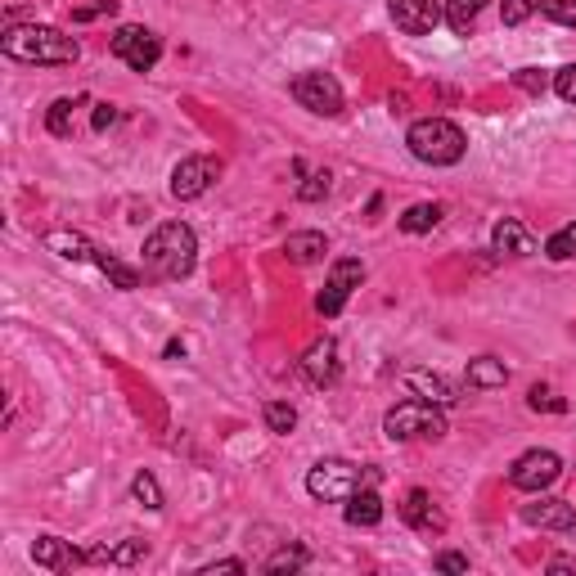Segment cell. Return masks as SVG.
<instances>
[{"instance_id": "cell-1", "label": "cell", "mask_w": 576, "mask_h": 576, "mask_svg": "<svg viewBox=\"0 0 576 576\" xmlns=\"http://www.w3.org/2000/svg\"><path fill=\"white\" fill-rule=\"evenodd\" d=\"M149 279H189L198 266V239L185 221H162L140 248Z\"/></svg>"}, {"instance_id": "cell-2", "label": "cell", "mask_w": 576, "mask_h": 576, "mask_svg": "<svg viewBox=\"0 0 576 576\" xmlns=\"http://www.w3.org/2000/svg\"><path fill=\"white\" fill-rule=\"evenodd\" d=\"M0 50L18 63H41V68H63V63H77L81 45L72 36H63L59 27L45 23H23V27H5L0 36Z\"/></svg>"}, {"instance_id": "cell-3", "label": "cell", "mask_w": 576, "mask_h": 576, "mask_svg": "<svg viewBox=\"0 0 576 576\" xmlns=\"http://www.w3.org/2000/svg\"><path fill=\"white\" fill-rule=\"evenodd\" d=\"M405 144H410V153L419 162H428V167H455L468 153L464 131H459L450 117H419V122L405 131Z\"/></svg>"}, {"instance_id": "cell-4", "label": "cell", "mask_w": 576, "mask_h": 576, "mask_svg": "<svg viewBox=\"0 0 576 576\" xmlns=\"http://www.w3.org/2000/svg\"><path fill=\"white\" fill-rule=\"evenodd\" d=\"M383 432L392 441H437L446 437V414L432 401H401L383 414Z\"/></svg>"}, {"instance_id": "cell-5", "label": "cell", "mask_w": 576, "mask_h": 576, "mask_svg": "<svg viewBox=\"0 0 576 576\" xmlns=\"http://www.w3.org/2000/svg\"><path fill=\"white\" fill-rule=\"evenodd\" d=\"M365 482H374V473H360L347 459H320V464L306 473L311 500H324V504H347Z\"/></svg>"}, {"instance_id": "cell-6", "label": "cell", "mask_w": 576, "mask_h": 576, "mask_svg": "<svg viewBox=\"0 0 576 576\" xmlns=\"http://www.w3.org/2000/svg\"><path fill=\"white\" fill-rule=\"evenodd\" d=\"M360 279H365V266H360L356 257H342L329 266V279H324L320 297H315V311L324 315V320H333V315L347 306V297L360 288Z\"/></svg>"}, {"instance_id": "cell-7", "label": "cell", "mask_w": 576, "mask_h": 576, "mask_svg": "<svg viewBox=\"0 0 576 576\" xmlns=\"http://www.w3.org/2000/svg\"><path fill=\"white\" fill-rule=\"evenodd\" d=\"M108 50H113L131 72H149L153 63H158V54H162V41L149 32V27L126 23V27H117V32H113Z\"/></svg>"}, {"instance_id": "cell-8", "label": "cell", "mask_w": 576, "mask_h": 576, "mask_svg": "<svg viewBox=\"0 0 576 576\" xmlns=\"http://www.w3.org/2000/svg\"><path fill=\"white\" fill-rule=\"evenodd\" d=\"M293 99L320 117L342 113V86L333 72H302V77H293Z\"/></svg>"}, {"instance_id": "cell-9", "label": "cell", "mask_w": 576, "mask_h": 576, "mask_svg": "<svg viewBox=\"0 0 576 576\" xmlns=\"http://www.w3.org/2000/svg\"><path fill=\"white\" fill-rule=\"evenodd\" d=\"M558 473H563V459L554 455V450H527V455H518L513 459V468H509V482L518 486V491H531V495H540L545 486H554L558 482Z\"/></svg>"}, {"instance_id": "cell-10", "label": "cell", "mask_w": 576, "mask_h": 576, "mask_svg": "<svg viewBox=\"0 0 576 576\" xmlns=\"http://www.w3.org/2000/svg\"><path fill=\"white\" fill-rule=\"evenodd\" d=\"M221 176V158H207V153H194V158H180L176 171H171V198L189 203V198H203L207 189Z\"/></svg>"}, {"instance_id": "cell-11", "label": "cell", "mask_w": 576, "mask_h": 576, "mask_svg": "<svg viewBox=\"0 0 576 576\" xmlns=\"http://www.w3.org/2000/svg\"><path fill=\"white\" fill-rule=\"evenodd\" d=\"M387 14L405 36H428L446 18V5L441 0H387Z\"/></svg>"}, {"instance_id": "cell-12", "label": "cell", "mask_w": 576, "mask_h": 576, "mask_svg": "<svg viewBox=\"0 0 576 576\" xmlns=\"http://www.w3.org/2000/svg\"><path fill=\"white\" fill-rule=\"evenodd\" d=\"M297 369H302V378L311 387H333L342 374V360H338V342L333 338H315L311 347H306V356L297 360Z\"/></svg>"}, {"instance_id": "cell-13", "label": "cell", "mask_w": 576, "mask_h": 576, "mask_svg": "<svg viewBox=\"0 0 576 576\" xmlns=\"http://www.w3.org/2000/svg\"><path fill=\"white\" fill-rule=\"evenodd\" d=\"M522 522L540 531H576V509L567 500H554V495H540V500L522 504Z\"/></svg>"}, {"instance_id": "cell-14", "label": "cell", "mask_w": 576, "mask_h": 576, "mask_svg": "<svg viewBox=\"0 0 576 576\" xmlns=\"http://www.w3.org/2000/svg\"><path fill=\"white\" fill-rule=\"evenodd\" d=\"M401 518L410 522L414 531H446V513L437 509V504H432V495L428 491H410L405 495V504H401Z\"/></svg>"}, {"instance_id": "cell-15", "label": "cell", "mask_w": 576, "mask_h": 576, "mask_svg": "<svg viewBox=\"0 0 576 576\" xmlns=\"http://www.w3.org/2000/svg\"><path fill=\"white\" fill-rule=\"evenodd\" d=\"M491 248L495 252H509V257H531V252H536V239H531V230L522 221L504 216V221L491 230Z\"/></svg>"}, {"instance_id": "cell-16", "label": "cell", "mask_w": 576, "mask_h": 576, "mask_svg": "<svg viewBox=\"0 0 576 576\" xmlns=\"http://www.w3.org/2000/svg\"><path fill=\"white\" fill-rule=\"evenodd\" d=\"M32 558L36 567H45V572H68L72 563H86V558L77 554V549H68L59 536H36L32 540Z\"/></svg>"}, {"instance_id": "cell-17", "label": "cell", "mask_w": 576, "mask_h": 576, "mask_svg": "<svg viewBox=\"0 0 576 576\" xmlns=\"http://www.w3.org/2000/svg\"><path fill=\"white\" fill-rule=\"evenodd\" d=\"M324 252H329V239L320 230H297L284 239V257L293 266H315V261H324Z\"/></svg>"}, {"instance_id": "cell-18", "label": "cell", "mask_w": 576, "mask_h": 576, "mask_svg": "<svg viewBox=\"0 0 576 576\" xmlns=\"http://www.w3.org/2000/svg\"><path fill=\"white\" fill-rule=\"evenodd\" d=\"M405 383H410V392H419L423 401H432V405H455L459 401L455 387H450L441 374H428V369H410V374H405Z\"/></svg>"}, {"instance_id": "cell-19", "label": "cell", "mask_w": 576, "mask_h": 576, "mask_svg": "<svg viewBox=\"0 0 576 576\" xmlns=\"http://www.w3.org/2000/svg\"><path fill=\"white\" fill-rule=\"evenodd\" d=\"M347 522H351V527H378V522H383V500H378L374 482H365L347 500Z\"/></svg>"}, {"instance_id": "cell-20", "label": "cell", "mask_w": 576, "mask_h": 576, "mask_svg": "<svg viewBox=\"0 0 576 576\" xmlns=\"http://www.w3.org/2000/svg\"><path fill=\"white\" fill-rule=\"evenodd\" d=\"M45 248L59 252L63 261H95V243L77 230H50L45 234Z\"/></svg>"}, {"instance_id": "cell-21", "label": "cell", "mask_w": 576, "mask_h": 576, "mask_svg": "<svg viewBox=\"0 0 576 576\" xmlns=\"http://www.w3.org/2000/svg\"><path fill=\"white\" fill-rule=\"evenodd\" d=\"M149 554V545L144 540H122V545H99L90 549V554H81L86 563H113V567H135L140 558Z\"/></svg>"}, {"instance_id": "cell-22", "label": "cell", "mask_w": 576, "mask_h": 576, "mask_svg": "<svg viewBox=\"0 0 576 576\" xmlns=\"http://www.w3.org/2000/svg\"><path fill=\"white\" fill-rule=\"evenodd\" d=\"M95 266L104 270V275L113 279V288H122V293H131V288H140V284H144V270L126 266V261H122V257H113L108 248H95Z\"/></svg>"}, {"instance_id": "cell-23", "label": "cell", "mask_w": 576, "mask_h": 576, "mask_svg": "<svg viewBox=\"0 0 576 576\" xmlns=\"http://www.w3.org/2000/svg\"><path fill=\"white\" fill-rule=\"evenodd\" d=\"M504 383H509V369H504V360H495V356L468 360V387H482V392H491V387H504Z\"/></svg>"}, {"instance_id": "cell-24", "label": "cell", "mask_w": 576, "mask_h": 576, "mask_svg": "<svg viewBox=\"0 0 576 576\" xmlns=\"http://www.w3.org/2000/svg\"><path fill=\"white\" fill-rule=\"evenodd\" d=\"M482 9H486V0H446V23H450V32L468 36Z\"/></svg>"}, {"instance_id": "cell-25", "label": "cell", "mask_w": 576, "mask_h": 576, "mask_svg": "<svg viewBox=\"0 0 576 576\" xmlns=\"http://www.w3.org/2000/svg\"><path fill=\"white\" fill-rule=\"evenodd\" d=\"M81 104H86L81 95H72V99H68V95L54 99L50 113H45V131H50V135H72V113H77Z\"/></svg>"}, {"instance_id": "cell-26", "label": "cell", "mask_w": 576, "mask_h": 576, "mask_svg": "<svg viewBox=\"0 0 576 576\" xmlns=\"http://www.w3.org/2000/svg\"><path fill=\"white\" fill-rule=\"evenodd\" d=\"M441 221V203H414L401 212V230L405 234H428Z\"/></svg>"}, {"instance_id": "cell-27", "label": "cell", "mask_w": 576, "mask_h": 576, "mask_svg": "<svg viewBox=\"0 0 576 576\" xmlns=\"http://www.w3.org/2000/svg\"><path fill=\"white\" fill-rule=\"evenodd\" d=\"M306 563H311V554H306L302 545H288V549H279V554H270L266 563H261V572L279 576V572H297V567H306Z\"/></svg>"}, {"instance_id": "cell-28", "label": "cell", "mask_w": 576, "mask_h": 576, "mask_svg": "<svg viewBox=\"0 0 576 576\" xmlns=\"http://www.w3.org/2000/svg\"><path fill=\"white\" fill-rule=\"evenodd\" d=\"M545 257L549 261H567V257H576V221H567L563 230H554L545 239Z\"/></svg>"}, {"instance_id": "cell-29", "label": "cell", "mask_w": 576, "mask_h": 576, "mask_svg": "<svg viewBox=\"0 0 576 576\" xmlns=\"http://www.w3.org/2000/svg\"><path fill=\"white\" fill-rule=\"evenodd\" d=\"M266 428L275 432V437H288V432L297 428V410L288 401H270L266 405Z\"/></svg>"}, {"instance_id": "cell-30", "label": "cell", "mask_w": 576, "mask_h": 576, "mask_svg": "<svg viewBox=\"0 0 576 576\" xmlns=\"http://www.w3.org/2000/svg\"><path fill=\"white\" fill-rule=\"evenodd\" d=\"M131 495L144 504V509H162V486H158V477H153V473H135Z\"/></svg>"}, {"instance_id": "cell-31", "label": "cell", "mask_w": 576, "mask_h": 576, "mask_svg": "<svg viewBox=\"0 0 576 576\" xmlns=\"http://www.w3.org/2000/svg\"><path fill=\"white\" fill-rule=\"evenodd\" d=\"M545 5V0H500V18H504V27H518V23H527L536 9Z\"/></svg>"}, {"instance_id": "cell-32", "label": "cell", "mask_w": 576, "mask_h": 576, "mask_svg": "<svg viewBox=\"0 0 576 576\" xmlns=\"http://www.w3.org/2000/svg\"><path fill=\"white\" fill-rule=\"evenodd\" d=\"M324 194H329V171H311V176H306V185L297 189V198H302V203H320Z\"/></svg>"}, {"instance_id": "cell-33", "label": "cell", "mask_w": 576, "mask_h": 576, "mask_svg": "<svg viewBox=\"0 0 576 576\" xmlns=\"http://www.w3.org/2000/svg\"><path fill=\"white\" fill-rule=\"evenodd\" d=\"M545 18H554V23H563V27H576V0H545Z\"/></svg>"}, {"instance_id": "cell-34", "label": "cell", "mask_w": 576, "mask_h": 576, "mask_svg": "<svg viewBox=\"0 0 576 576\" xmlns=\"http://www.w3.org/2000/svg\"><path fill=\"white\" fill-rule=\"evenodd\" d=\"M513 81H518L527 95H545V86H549V77L540 68H518V72H513Z\"/></svg>"}, {"instance_id": "cell-35", "label": "cell", "mask_w": 576, "mask_h": 576, "mask_svg": "<svg viewBox=\"0 0 576 576\" xmlns=\"http://www.w3.org/2000/svg\"><path fill=\"white\" fill-rule=\"evenodd\" d=\"M554 90H558V99L576 104V63H567V68L554 72Z\"/></svg>"}, {"instance_id": "cell-36", "label": "cell", "mask_w": 576, "mask_h": 576, "mask_svg": "<svg viewBox=\"0 0 576 576\" xmlns=\"http://www.w3.org/2000/svg\"><path fill=\"white\" fill-rule=\"evenodd\" d=\"M527 405H531V410H554V414L567 410V401H554V392H545V387H531Z\"/></svg>"}, {"instance_id": "cell-37", "label": "cell", "mask_w": 576, "mask_h": 576, "mask_svg": "<svg viewBox=\"0 0 576 576\" xmlns=\"http://www.w3.org/2000/svg\"><path fill=\"white\" fill-rule=\"evenodd\" d=\"M113 122H117V108H113V104H95V117H90V126H95V131H108Z\"/></svg>"}, {"instance_id": "cell-38", "label": "cell", "mask_w": 576, "mask_h": 576, "mask_svg": "<svg viewBox=\"0 0 576 576\" xmlns=\"http://www.w3.org/2000/svg\"><path fill=\"white\" fill-rule=\"evenodd\" d=\"M437 567H441V572H468V558L450 554V549H446V554H437Z\"/></svg>"}, {"instance_id": "cell-39", "label": "cell", "mask_w": 576, "mask_h": 576, "mask_svg": "<svg viewBox=\"0 0 576 576\" xmlns=\"http://www.w3.org/2000/svg\"><path fill=\"white\" fill-rule=\"evenodd\" d=\"M216 572H248V567L239 563V558H221V563H207L203 576H216Z\"/></svg>"}]
</instances>
